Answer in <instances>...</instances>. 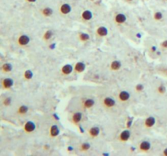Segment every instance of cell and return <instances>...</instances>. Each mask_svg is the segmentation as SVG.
Listing matches in <instances>:
<instances>
[{
	"mask_svg": "<svg viewBox=\"0 0 167 156\" xmlns=\"http://www.w3.org/2000/svg\"><path fill=\"white\" fill-rule=\"evenodd\" d=\"M14 86V80L10 78V77H6L1 81V86L2 89L5 90H8L13 87Z\"/></svg>",
	"mask_w": 167,
	"mask_h": 156,
	"instance_id": "6da1fadb",
	"label": "cell"
},
{
	"mask_svg": "<svg viewBox=\"0 0 167 156\" xmlns=\"http://www.w3.org/2000/svg\"><path fill=\"white\" fill-rule=\"evenodd\" d=\"M24 132L27 134H30V133H33L36 129V124L32 120H29L25 123L23 126Z\"/></svg>",
	"mask_w": 167,
	"mask_h": 156,
	"instance_id": "7a4b0ae2",
	"label": "cell"
},
{
	"mask_svg": "<svg viewBox=\"0 0 167 156\" xmlns=\"http://www.w3.org/2000/svg\"><path fill=\"white\" fill-rule=\"evenodd\" d=\"M103 106L107 109H111L116 106V100L112 97H105L102 101Z\"/></svg>",
	"mask_w": 167,
	"mask_h": 156,
	"instance_id": "3957f363",
	"label": "cell"
},
{
	"mask_svg": "<svg viewBox=\"0 0 167 156\" xmlns=\"http://www.w3.org/2000/svg\"><path fill=\"white\" fill-rule=\"evenodd\" d=\"M30 42V37L26 34H21L17 38V44L19 47H26Z\"/></svg>",
	"mask_w": 167,
	"mask_h": 156,
	"instance_id": "277c9868",
	"label": "cell"
},
{
	"mask_svg": "<svg viewBox=\"0 0 167 156\" xmlns=\"http://www.w3.org/2000/svg\"><path fill=\"white\" fill-rule=\"evenodd\" d=\"M130 136H131V132L129 128L123 130L122 133H120V135L118 137V139H119V142H127L130 138Z\"/></svg>",
	"mask_w": 167,
	"mask_h": 156,
	"instance_id": "5b68a950",
	"label": "cell"
},
{
	"mask_svg": "<svg viewBox=\"0 0 167 156\" xmlns=\"http://www.w3.org/2000/svg\"><path fill=\"white\" fill-rule=\"evenodd\" d=\"M83 113L80 112H73L71 117V122L74 124V125H78L81 123L82 120H83Z\"/></svg>",
	"mask_w": 167,
	"mask_h": 156,
	"instance_id": "8992f818",
	"label": "cell"
},
{
	"mask_svg": "<svg viewBox=\"0 0 167 156\" xmlns=\"http://www.w3.org/2000/svg\"><path fill=\"white\" fill-rule=\"evenodd\" d=\"M130 93L126 90H122L120 91L118 94V100L122 102V103H126L127 101L130 100Z\"/></svg>",
	"mask_w": 167,
	"mask_h": 156,
	"instance_id": "52a82bcc",
	"label": "cell"
},
{
	"mask_svg": "<svg viewBox=\"0 0 167 156\" xmlns=\"http://www.w3.org/2000/svg\"><path fill=\"white\" fill-rule=\"evenodd\" d=\"M72 12V7L68 3H63L60 6L59 12L63 16H67Z\"/></svg>",
	"mask_w": 167,
	"mask_h": 156,
	"instance_id": "ba28073f",
	"label": "cell"
},
{
	"mask_svg": "<svg viewBox=\"0 0 167 156\" xmlns=\"http://www.w3.org/2000/svg\"><path fill=\"white\" fill-rule=\"evenodd\" d=\"M126 16L124 13H118L114 17V22H115L117 25H123L126 22Z\"/></svg>",
	"mask_w": 167,
	"mask_h": 156,
	"instance_id": "9c48e42d",
	"label": "cell"
},
{
	"mask_svg": "<svg viewBox=\"0 0 167 156\" xmlns=\"http://www.w3.org/2000/svg\"><path fill=\"white\" fill-rule=\"evenodd\" d=\"M74 71V68L71 64L69 63H67V64H64V65L62 66V68H60V72L61 74L64 76H68L70 75L72 72Z\"/></svg>",
	"mask_w": 167,
	"mask_h": 156,
	"instance_id": "30bf717a",
	"label": "cell"
},
{
	"mask_svg": "<svg viewBox=\"0 0 167 156\" xmlns=\"http://www.w3.org/2000/svg\"><path fill=\"white\" fill-rule=\"evenodd\" d=\"M157 120L154 116H148L147 117L144 122V126L145 128H151L156 124Z\"/></svg>",
	"mask_w": 167,
	"mask_h": 156,
	"instance_id": "8fae6325",
	"label": "cell"
},
{
	"mask_svg": "<svg viewBox=\"0 0 167 156\" xmlns=\"http://www.w3.org/2000/svg\"><path fill=\"white\" fill-rule=\"evenodd\" d=\"M151 147H152V145L148 141H143L139 145V150L142 152L149 151L151 150Z\"/></svg>",
	"mask_w": 167,
	"mask_h": 156,
	"instance_id": "7c38bea8",
	"label": "cell"
},
{
	"mask_svg": "<svg viewBox=\"0 0 167 156\" xmlns=\"http://www.w3.org/2000/svg\"><path fill=\"white\" fill-rule=\"evenodd\" d=\"M99 133H100V128L97 126H94V127H91V128H89L88 130V134L91 138H96L99 136Z\"/></svg>",
	"mask_w": 167,
	"mask_h": 156,
	"instance_id": "4fadbf2b",
	"label": "cell"
},
{
	"mask_svg": "<svg viewBox=\"0 0 167 156\" xmlns=\"http://www.w3.org/2000/svg\"><path fill=\"white\" fill-rule=\"evenodd\" d=\"M95 33H96L97 37H104L108 34V30L105 26H99L96 29Z\"/></svg>",
	"mask_w": 167,
	"mask_h": 156,
	"instance_id": "5bb4252c",
	"label": "cell"
},
{
	"mask_svg": "<svg viewBox=\"0 0 167 156\" xmlns=\"http://www.w3.org/2000/svg\"><path fill=\"white\" fill-rule=\"evenodd\" d=\"M60 128L56 125V124H53V125H52L50 127L49 135L51 138H54L58 137L60 134Z\"/></svg>",
	"mask_w": 167,
	"mask_h": 156,
	"instance_id": "9a60e30c",
	"label": "cell"
},
{
	"mask_svg": "<svg viewBox=\"0 0 167 156\" xmlns=\"http://www.w3.org/2000/svg\"><path fill=\"white\" fill-rule=\"evenodd\" d=\"M95 102L93 98H86L83 102V107L84 109L89 110L94 107Z\"/></svg>",
	"mask_w": 167,
	"mask_h": 156,
	"instance_id": "2e32d148",
	"label": "cell"
},
{
	"mask_svg": "<svg viewBox=\"0 0 167 156\" xmlns=\"http://www.w3.org/2000/svg\"><path fill=\"white\" fill-rule=\"evenodd\" d=\"M40 13L42 14V16H43L46 18H48V17H51L54 13V11L52 8L49 7H43L40 10Z\"/></svg>",
	"mask_w": 167,
	"mask_h": 156,
	"instance_id": "e0dca14e",
	"label": "cell"
},
{
	"mask_svg": "<svg viewBox=\"0 0 167 156\" xmlns=\"http://www.w3.org/2000/svg\"><path fill=\"white\" fill-rule=\"evenodd\" d=\"M81 18L85 21H89L93 18V13L90 10H85L81 14Z\"/></svg>",
	"mask_w": 167,
	"mask_h": 156,
	"instance_id": "ac0fdd59",
	"label": "cell"
},
{
	"mask_svg": "<svg viewBox=\"0 0 167 156\" xmlns=\"http://www.w3.org/2000/svg\"><path fill=\"white\" fill-rule=\"evenodd\" d=\"M122 68V63L118 60H113L110 63V70L112 72H118Z\"/></svg>",
	"mask_w": 167,
	"mask_h": 156,
	"instance_id": "d6986e66",
	"label": "cell"
},
{
	"mask_svg": "<svg viewBox=\"0 0 167 156\" xmlns=\"http://www.w3.org/2000/svg\"><path fill=\"white\" fill-rule=\"evenodd\" d=\"M73 68H74V72L77 73H83L86 70V64L83 62H78L75 63Z\"/></svg>",
	"mask_w": 167,
	"mask_h": 156,
	"instance_id": "ffe728a7",
	"label": "cell"
},
{
	"mask_svg": "<svg viewBox=\"0 0 167 156\" xmlns=\"http://www.w3.org/2000/svg\"><path fill=\"white\" fill-rule=\"evenodd\" d=\"M13 69V66L11 63H4L1 66V71L3 73H9Z\"/></svg>",
	"mask_w": 167,
	"mask_h": 156,
	"instance_id": "44dd1931",
	"label": "cell"
},
{
	"mask_svg": "<svg viewBox=\"0 0 167 156\" xmlns=\"http://www.w3.org/2000/svg\"><path fill=\"white\" fill-rule=\"evenodd\" d=\"M29 112V107L26 105H21L18 108H17V114L19 116H25Z\"/></svg>",
	"mask_w": 167,
	"mask_h": 156,
	"instance_id": "7402d4cb",
	"label": "cell"
},
{
	"mask_svg": "<svg viewBox=\"0 0 167 156\" xmlns=\"http://www.w3.org/2000/svg\"><path fill=\"white\" fill-rule=\"evenodd\" d=\"M78 38L82 42H87L91 39L90 35L87 33H84V32H80V33H78Z\"/></svg>",
	"mask_w": 167,
	"mask_h": 156,
	"instance_id": "603a6c76",
	"label": "cell"
},
{
	"mask_svg": "<svg viewBox=\"0 0 167 156\" xmlns=\"http://www.w3.org/2000/svg\"><path fill=\"white\" fill-rule=\"evenodd\" d=\"M91 148V146L89 142H83L79 146V150L82 152H87Z\"/></svg>",
	"mask_w": 167,
	"mask_h": 156,
	"instance_id": "cb8c5ba5",
	"label": "cell"
},
{
	"mask_svg": "<svg viewBox=\"0 0 167 156\" xmlns=\"http://www.w3.org/2000/svg\"><path fill=\"white\" fill-rule=\"evenodd\" d=\"M23 77H24V78L26 80V81H30V80L32 79L33 77V72H32V71L29 69L25 70V71L24 72Z\"/></svg>",
	"mask_w": 167,
	"mask_h": 156,
	"instance_id": "d4e9b609",
	"label": "cell"
},
{
	"mask_svg": "<svg viewBox=\"0 0 167 156\" xmlns=\"http://www.w3.org/2000/svg\"><path fill=\"white\" fill-rule=\"evenodd\" d=\"M52 36H53V32H52V30L48 29V30L45 31V33L42 35V38H43L44 41H49L52 37Z\"/></svg>",
	"mask_w": 167,
	"mask_h": 156,
	"instance_id": "484cf974",
	"label": "cell"
},
{
	"mask_svg": "<svg viewBox=\"0 0 167 156\" xmlns=\"http://www.w3.org/2000/svg\"><path fill=\"white\" fill-rule=\"evenodd\" d=\"M157 92L160 94H165L166 93V87L163 84L159 85L157 88Z\"/></svg>",
	"mask_w": 167,
	"mask_h": 156,
	"instance_id": "4316f807",
	"label": "cell"
},
{
	"mask_svg": "<svg viewBox=\"0 0 167 156\" xmlns=\"http://www.w3.org/2000/svg\"><path fill=\"white\" fill-rule=\"evenodd\" d=\"M153 18L156 21H161L163 19V14L162 12H156L153 14Z\"/></svg>",
	"mask_w": 167,
	"mask_h": 156,
	"instance_id": "83f0119b",
	"label": "cell"
},
{
	"mask_svg": "<svg viewBox=\"0 0 167 156\" xmlns=\"http://www.w3.org/2000/svg\"><path fill=\"white\" fill-rule=\"evenodd\" d=\"M12 102V99L11 97H7V98H5L3 100H2V105L4 106V107H9L11 106Z\"/></svg>",
	"mask_w": 167,
	"mask_h": 156,
	"instance_id": "f1b7e54d",
	"label": "cell"
},
{
	"mask_svg": "<svg viewBox=\"0 0 167 156\" xmlns=\"http://www.w3.org/2000/svg\"><path fill=\"white\" fill-rule=\"evenodd\" d=\"M134 89H135V91L136 92H138V93H141V92H143L144 89V86L143 84H137L136 86H135V87H134Z\"/></svg>",
	"mask_w": 167,
	"mask_h": 156,
	"instance_id": "f546056e",
	"label": "cell"
},
{
	"mask_svg": "<svg viewBox=\"0 0 167 156\" xmlns=\"http://www.w3.org/2000/svg\"><path fill=\"white\" fill-rule=\"evenodd\" d=\"M161 47H162L163 49H167V40L163 41V42L161 43Z\"/></svg>",
	"mask_w": 167,
	"mask_h": 156,
	"instance_id": "4dcf8cb0",
	"label": "cell"
},
{
	"mask_svg": "<svg viewBox=\"0 0 167 156\" xmlns=\"http://www.w3.org/2000/svg\"><path fill=\"white\" fill-rule=\"evenodd\" d=\"M132 125V120H129V121L127 122V124H126V128H130V127H131Z\"/></svg>",
	"mask_w": 167,
	"mask_h": 156,
	"instance_id": "1f68e13d",
	"label": "cell"
},
{
	"mask_svg": "<svg viewBox=\"0 0 167 156\" xmlns=\"http://www.w3.org/2000/svg\"><path fill=\"white\" fill-rule=\"evenodd\" d=\"M150 51H152V52H156V51H157V48H156V47H154V46H153V47H151Z\"/></svg>",
	"mask_w": 167,
	"mask_h": 156,
	"instance_id": "d6a6232c",
	"label": "cell"
},
{
	"mask_svg": "<svg viewBox=\"0 0 167 156\" xmlns=\"http://www.w3.org/2000/svg\"><path fill=\"white\" fill-rule=\"evenodd\" d=\"M162 154H163V155H164V156H167V147H166V148H165V150H163Z\"/></svg>",
	"mask_w": 167,
	"mask_h": 156,
	"instance_id": "836d02e7",
	"label": "cell"
},
{
	"mask_svg": "<svg viewBox=\"0 0 167 156\" xmlns=\"http://www.w3.org/2000/svg\"><path fill=\"white\" fill-rule=\"evenodd\" d=\"M25 1L29 3H33V2H35L37 0H25Z\"/></svg>",
	"mask_w": 167,
	"mask_h": 156,
	"instance_id": "e575fe53",
	"label": "cell"
},
{
	"mask_svg": "<svg viewBox=\"0 0 167 156\" xmlns=\"http://www.w3.org/2000/svg\"><path fill=\"white\" fill-rule=\"evenodd\" d=\"M127 2H132V1H134V0H126Z\"/></svg>",
	"mask_w": 167,
	"mask_h": 156,
	"instance_id": "d590c367",
	"label": "cell"
},
{
	"mask_svg": "<svg viewBox=\"0 0 167 156\" xmlns=\"http://www.w3.org/2000/svg\"><path fill=\"white\" fill-rule=\"evenodd\" d=\"M165 1H167V0H165Z\"/></svg>",
	"mask_w": 167,
	"mask_h": 156,
	"instance_id": "8d00e7d4",
	"label": "cell"
}]
</instances>
